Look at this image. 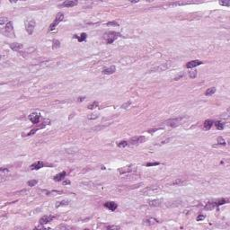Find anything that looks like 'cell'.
<instances>
[{
  "mask_svg": "<svg viewBox=\"0 0 230 230\" xmlns=\"http://www.w3.org/2000/svg\"><path fill=\"white\" fill-rule=\"evenodd\" d=\"M228 202V200L227 199H219L217 200H215V201H211V202H208L205 206V209L206 210H211V209H214L216 208L219 207L223 204H226V203Z\"/></svg>",
  "mask_w": 230,
  "mask_h": 230,
  "instance_id": "6da1fadb",
  "label": "cell"
},
{
  "mask_svg": "<svg viewBox=\"0 0 230 230\" xmlns=\"http://www.w3.org/2000/svg\"><path fill=\"white\" fill-rule=\"evenodd\" d=\"M119 37H121V34L119 32H105L104 34V39L108 44H112L113 41H115L116 39H118Z\"/></svg>",
  "mask_w": 230,
  "mask_h": 230,
  "instance_id": "7a4b0ae2",
  "label": "cell"
},
{
  "mask_svg": "<svg viewBox=\"0 0 230 230\" xmlns=\"http://www.w3.org/2000/svg\"><path fill=\"white\" fill-rule=\"evenodd\" d=\"M64 18V14L63 13H59V14H57V16H56V18H55V20L53 21V23H51L50 25V28H49V31L50 32H52V31H54L55 29L57 28V26L59 25V23L63 20Z\"/></svg>",
  "mask_w": 230,
  "mask_h": 230,
  "instance_id": "3957f363",
  "label": "cell"
},
{
  "mask_svg": "<svg viewBox=\"0 0 230 230\" xmlns=\"http://www.w3.org/2000/svg\"><path fill=\"white\" fill-rule=\"evenodd\" d=\"M25 28H26V31L29 34H32L33 33V31H34V28H35V21L33 19H29V20H26L25 21Z\"/></svg>",
  "mask_w": 230,
  "mask_h": 230,
  "instance_id": "277c9868",
  "label": "cell"
},
{
  "mask_svg": "<svg viewBox=\"0 0 230 230\" xmlns=\"http://www.w3.org/2000/svg\"><path fill=\"white\" fill-rule=\"evenodd\" d=\"M144 141H146V139H145L143 136H136V137L131 138L129 140V144L138 145L142 143V142H144Z\"/></svg>",
  "mask_w": 230,
  "mask_h": 230,
  "instance_id": "5b68a950",
  "label": "cell"
},
{
  "mask_svg": "<svg viewBox=\"0 0 230 230\" xmlns=\"http://www.w3.org/2000/svg\"><path fill=\"white\" fill-rule=\"evenodd\" d=\"M53 219H54V216H52V215H47V216L42 217L41 219H40V221H39V223L41 225H45V224L50 223V221H52Z\"/></svg>",
  "mask_w": 230,
  "mask_h": 230,
  "instance_id": "8992f818",
  "label": "cell"
},
{
  "mask_svg": "<svg viewBox=\"0 0 230 230\" xmlns=\"http://www.w3.org/2000/svg\"><path fill=\"white\" fill-rule=\"evenodd\" d=\"M44 166H51V165H47L45 163L41 162V161H39V162H36L34 163V164H32V165L30 166V168L32 169V170H39V169H41V168H42V167Z\"/></svg>",
  "mask_w": 230,
  "mask_h": 230,
  "instance_id": "52a82bcc",
  "label": "cell"
},
{
  "mask_svg": "<svg viewBox=\"0 0 230 230\" xmlns=\"http://www.w3.org/2000/svg\"><path fill=\"white\" fill-rule=\"evenodd\" d=\"M201 64H203V62L200 61V60H192V61H190V62H188V63L186 64V68H193L200 66V65H201Z\"/></svg>",
  "mask_w": 230,
  "mask_h": 230,
  "instance_id": "ba28073f",
  "label": "cell"
},
{
  "mask_svg": "<svg viewBox=\"0 0 230 230\" xmlns=\"http://www.w3.org/2000/svg\"><path fill=\"white\" fill-rule=\"evenodd\" d=\"M40 118H41V116H40V114L39 113H32V114H30L29 115V120L31 121V122L33 123V124H36V123H38L39 122V121H40Z\"/></svg>",
  "mask_w": 230,
  "mask_h": 230,
  "instance_id": "9c48e42d",
  "label": "cell"
},
{
  "mask_svg": "<svg viewBox=\"0 0 230 230\" xmlns=\"http://www.w3.org/2000/svg\"><path fill=\"white\" fill-rule=\"evenodd\" d=\"M77 5V1H74V0H68V1H65L63 2L60 6L61 7H73L75 5Z\"/></svg>",
  "mask_w": 230,
  "mask_h": 230,
  "instance_id": "30bf717a",
  "label": "cell"
},
{
  "mask_svg": "<svg viewBox=\"0 0 230 230\" xmlns=\"http://www.w3.org/2000/svg\"><path fill=\"white\" fill-rule=\"evenodd\" d=\"M104 207L110 209V210H112V211H114L118 208V205L113 201H107V202L104 203Z\"/></svg>",
  "mask_w": 230,
  "mask_h": 230,
  "instance_id": "8fae6325",
  "label": "cell"
},
{
  "mask_svg": "<svg viewBox=\"0 0 230 230\" xmlns=\"http://www.w3.org/2000/svg\"><path fill=\"white\" fill-rule=\"evenodd\" d=\"M115 71H116L115 66H111L110 68H104V70H103V74H104V75H112V74H113Z\"/></svg>",
  "mask_w": 230,
  "mask_h": 230,
  "instance_id": "7c38bea8",
  "label": "cell"
},
{
  "mask_svg": "<svg viewBox=\"0 0 230 230\" xmlns=\"http://www.w3.org/2000/svg\"><path fill=\"white\" fill-rule=\"evenodd\" d=\"M180 121H181V119H174V120H169V121H167L165 123H166V125H168V126H170V127H175V126H177L178 124H180Z\"/></svg>",
  "mask_w": 230,
  "mask_h": 230,
  "instance_id": "4fadbf2b",
  "label": "cell"
},
{
  "mask_svg": "<svg viewBox=\"0 0 230 230\" xmlns=\"http://www.w3.org/2000/svg\"><path fill=\"white\" fill-rule=\"evenodd\" d=\"M156 223H158V220L157 219H156V218H154V217H148V218H147V219H145V220L143 221V224L148 225V226L155 225V224H156Z\"/></svg>",
  "mask_w": 230,
  "mask_h": 230,
  "instance_id": "5bb4252c",
  "label": "cell"
},
{
  "mask_svg": "<svg viewBox=\"0 0 230 230\" xmlns=\"http://www.w3.org/2000/svg\"><path fill=\"white\" fill-rule=\"evenodd\" d=\"M66 172H61V173H59V174H58L57 175L54 176V181L55 182H60V181L64 180V178H65V176H66Z\"/></svg>",
  "mask_w": 230,
  "mask_h": 230,
  "instance_id": "9a60e30c",
  "label": "cell"
},
{
  "mask_svg": "<svg viewBox=\"0 0 230 230\" xmlns=\"http://www.w3.org/2000/svg\"><path fill=\"white\" fill-rule=\"evenodd\" d=\"M9 47L11 48V50H15V51H18V50H20L22 48H23V45L20 44V43H18V42H14V43H11V44L9 45Z\"/></svg>",
  "mask_w": 230,
  "mask_h": 230,
  "instance_id": "2e32d148",
  "label": "cell"
},
{
  "mask_svg": "<svg viewBox=\"0 0 230 230\" xmlns=\"http://www.w3.org/2000/svg\"><path fill=\"white\" fill-rule=\"evenodd\" d=\"M161 203H162V199H159V200H153L148 201V205L151 207H157Z\"/></svg>",
  "mask_w": 230,
  "mask_h": 230,
  "instance_id": "e0dca14e",
  "label": "cell"
},
{
  "mask_svg": "<svg viewBox=\"0 0 230 230\" xmlns=\"http://www.w3.org/2000/svg\"><path fill=\"white\" fill-rule=\"evenodd\" d=\"M86 33H85V32H83V33H81L80 35H74V38H76V39H77L78 40V41L79 42H83V41H85L86 40Z\"/></svg>",
  "mask_w": 230,
  "mask_h": 230,
  "instance_id": "ac0fdd59",
  "label": "cell"
},
{
  "mask_svg": "<svg viewBox=\"0 0 230 230\" xmlns=\"http://www.w3.org/2000/svg\"><path fill=\"white\" fill-rule=\"evenodd\" d=\"M212 125H213V122L210 121V120H207V121L204 122L203 127H204L205 130H210V128L212 127Z\"/></svg>",
  "mask_w": 230,
  "mask_h": 230,
  "instance_id": "d6986e66",
  "label": "cell"
},
{
  "mask_svg": "<svg viewBox=\"0 0 230 230\" xmlns=\"http://www.w3.org/2000/svg\"><path fill=\"white\" fill-rule=\"evenodd\" d=\"M167 68V66H165V65H160L159 67H156V68H152L151 70H150V72L151 71H156V72H160V71H163V70H165V69H166Z\"/></svg>",
  "mask_w": 230,
  "mask_h": 230,
  "instance_id": "ffe728a7",
  "label": "cell"
},
{
  "mask_svg": "<svg viewBox=\"0 0 230 230\" xmlns=\"http://www.w3.org/2000/svg\"><path fill=\"white\" fill-rule=\"evenodd\" d=\"M14 27H13V23L12 22H8L6 23V26H5V31L7 32H13Z\"/></svg>",
  "mask_w": 230,
  "mask_h": 230,
  "instance_id": "44dd1931",
  "label": "cell"
},
{
  "mask_svg": "<svg viewBox=\"0 0 230 230\" xmlns=\"http://www.w3.org/2000/svg\"><path fill=\"white\" fill-rule=\"evenodd\" d=\"M215 92H216V87H210V88H208V89L205 92V95L209 96V95H214V94H215Z\"/></svg>",
  "mask_w": 230,
  "mask_h": 230,
  "instance_id": "7402d4cb",
  "label": "cell"
},
{
  "mask_svg": "<svg viewBox=\"0 0 230 230\" xmlns=\"http://www.w3.org/2000/svg\"><path fill=\"white\" fill-rule=\"evenodd\" d=\"M215 126H216V128L218 130H222L223 129H224V122H220V121H218V122H215Z\"/></svg>",
  "mask_w": 230,
  "mask_h": 230,
  "instance_id": "603a6c76",
  "label": "cell"
},
{
  "mask_svg": "<svg viewBox=\"0 0 230 230\" xmlns=\"http://www.w3.org/2000/svg\"><path fill=\"white\" fill-rule=\"evenodd\" d=\"M69 202H70V201H69L68 200H61V201H59V203H57V204H56V207L59 208V207H61V206H66V205H68Z\"/></svg>",
  "mask_w": 230,
  "mask_h": 230,
  "instance_id": "cb8c5ba5",
  "label": "cell"
},
{
  "mask_svg": "<svg viewBox=\"0 0 230 230\" xmlns=\"http://www.w3.org/2000/svg\"><path fill=\"white\" fill-rule=\"evenodd\" d=\"M60 47V41H58V40H53L52 41V49L53 50H56Z\"/></svg>",
  "mask_w": 230,
  "mask_h": 230,
  "instance_id": "d4e9b609",
  "label": "cell"
},
{
  "mask_svg": "<svg viewBox=\"0 0 230 230\" xmlns=\"http://www.w3.org/2000/svg\"><path fill=\"white\" fill-rule=\"evenodd\" d=\"M185 183L184 180H182V179H177L174 182H173L171 184L172 185H183Z\"/></svg>",
  "mask_w": 230,
  "mask_h": 230,
  "instance_id": "484cf974",
  "label": "cell"
},
{
  "mask_svg": "<svg viewBox=\"0 0 230 230\" xmlns=\"http://www.w3.org/2000/svg\"><path fill=\"white\" fill-rule=\"evenodd\" d=\"M98 105H99V104H98V102H96V101H95V102H93V103H91L89 105H88V109H90V110H94V109L97 108L98 107Z\"/></svg>",
  "mask_w": 230,
  "mask_h": 230,
  "instance_id": "4316f807",
  "label": "cell"
},
{
  "mask_svg": "<svg viewBox=\"0 0 230 230\" xmlns=\"http://www.w3.org/2000/svg\"><path fill=\"white\" fill-rule=\"evenodd\" d=\"M130 167H131V165H129V166L124 167V168H122V169H120L119 171L121 172V174H126V173H130Z\"/></svg>",
  "mask_w": 230,
  "mask_h": 230,
  "instance_id": "83f0119b",
  "label": "cell"
},
{
  "mask_svg": "<svg viewBox=\"0 0 230 230\" xmlns=\"http://www.w3.org/2000/svg\"><path fill=\"white\" fill-rule=\"evenodd\" d=\"M129 145V141H126V140H123V141H121L118 143V147L119 148H125Z\"/></svg>",
  "mask_w": 230,
  "mask_h": 230,
  "instance_id": "f1b7e54d",
  "label": "cell"
},
{
  "mask_svg": "<svg viewBox=\"0 0 230 230\" xmlns=\"http://www.w3.org/2000/svg\"><path fill=\"white\" fill-rule=\"evenodd\" d=\"M187 4H191V3H188V2H175V3L170 4V5L175 6V5H187Z\"/></svg>",
  "mask_w": 230,
  "mask_h": 230,
  "instance_id": "f546056e",
  "label": "cell"
},
{
  "mask_svg": "<svg viewBox=\"0 0 230 230\" xmlns=\"http://www.w3.org/2000/svg\"><path fill=\"white\" fill-rule=\"evenodd\" d=\"M105 25H107V26H119V23L117 22H115V21H112V22L106 23Z\"/></svg>",
  "mask_w": 230,
  "mask_h": 230,
  "instance_id": "4dcf8cb0",
  "label": "cell"
},
{
  "mask_svg": "<svg viewBox=\"0 0 230 230\" xmlns=\"http://www.w3.org/2000/svg\"><path fill=\"white\" fill-rule=\"evenodd\" d=\"M189 77L191 78H194L197 77V70H191L189 72Z\"/></svg>",
  "mask_w": 230,
  "mask_h": 230,
  "instance_id": "1f68e13d",
  "label": "cell"
},
{
  "mask_svg": "<svg viewBox=\"0 0 230 230\" xmlns=\"http://www.w3.org/2000/svg\"><path fill=\"white\" fill-rule=\"evenodd\" d=\"M217 144L223 145V146H225L226 145V141L224 140V139H223L222 137H218V138H217Z\"/></svg>",
  "mask_w": 230,
  "mask_h": 230,
  "instance_id": "d6a6232c",
  "label": "cell"
},
{
  "mask_svg": "<svg viewBox=\"0 0 230 230\" xmlns=\"http://www.w3.org/2000/svg\"><path fill=\"white\" fill-rule=\"evenodd\" d=\"M37 183H38V181L37 180H31L28 182V185H29L30 187H33V186L36 185Z\"/></svg>",
  "mask_w": 230,
  "mask_h": 230,
  "instance_id": "836d02e7",
  "label": "cell"
},
{
  "mask_svg": "<svg viewBox=\"0 0 230 230\" xmlns=\"http://www.w3.org/2000/svg\"><path fill=\"white\" fill-rule=\"evenodd\" d=\"M219 5H224V6H229L230 1H219Z\"/></svg>",
  "mask_w": 230,
  "mask_h": 230,
  "instance_id": "e575fe53",
  "label": "cell"
},
{
  "mask_svg": "<svg viewBox=\"0 0 230 230\" xmlns=\"http://www.w3.org/2000/svg\"><path fill=\"white\" fill-rule=\"evenodd\" d=\"M98 117H99L98 114H89V115L87 116V118H88L89 120H95V119H97Z\"/></svg>",
  "mask_w": 230,
  "mask_h": 230,
  "instance_id": "d590c367",
  "label": "cell"
},
{
  "mask_svg": "<svg viewBox=\"0 0 230 230\" xmlns=\"http://www.w3.org/2000/svg\"><path fill=\"white\" fill-rule=\"evenodd\" d=\"M8 22H7V18H5V17H1L0 18V24L1 25H3V24H5V23H7Z\"/></svg>",
  "mask_w": 230,
  "mask_h": 230,
  "instance_id": "8d00e7d4",
  "label": "cell"
},
{
  "mask_svg": "<svg viewBox=\"0 0 230 230\" xmlns=\"http://www.w3.org/2000/svg\"><path fill=\"white\" fill-rule=\"evenodd\" d=\"M205 217H206V216H205L204 214H201V215H199V216L197 217L196 220H197V221H201V220H203Z\"/></svg>",
  "mask_w": 230,
  "mask_h": 230,
  "instance_id": "74e56055",
  "label": "cell"
},
{
  "mask_svg": "<svg viewBox=\"0 0 230 230\" xmlns=\"http://www.w3.org/2000/svg\"><path fill=\"white\" fill-rule=\"evenodd\" d=\"M159 165V163H148L146 165L147 166H155V165Z\"/></svg>",
  "mask_w": 230,
  "mask_h": 230,
  "instance_id": "f35d334b",
  "label": "cell"
},
{
  "mask_svg": "<svg viewBox=\"0 0 230 230\" xmlns=\"http://www.w3.org/2000/svg\"><path fill=\"white\" fill-rule=\"evenodd\" d=\"M108 229H120V226H107Z\"/></svg>",
  "mask_w": 230,
  "mask_h": 230,
  "instance_id": "ab89813d",
  "label": "cell"
},
{
  "mask_svg": "<svg viewBox=\"0 0 230 230\" xmlns=\"http://www.w3.org/2000/svg\"><path fill=\"white\" fill-rule=\"evenodd\" d=\"M1 173L4 174H6V173H8V170L7 169H4V168H1Z\"/></svg>",
  "mask_w": 230,
  "mask_h": 230,
  "instance_id": "60d3db41",
  "label": "cell"
},
{
  "mask_svg": "<svg viewBox=\"0 0 230 230\" xmlns=\"http://www.w3.org/2000/svg\"><path fill=\"white\" fill-rule=\"evenodd\" d=\"M130 102H128V103H127L126 104H124V105H122V108H124V109H126L127 106H128V105H130Z\"/></svg>",
  "mask_w": 230,
  "mask_h": 230,
  "instance_id": "b9f144b4",
  "label": "cell"
},
{
  "mask_svg": "<svg viewBox=\"0 0 230 230\" xmlns=\"http://www.w3.org/2000/svg\"><path fill=\"white\" fill-rule=\"evenodd\" d=\"M83 100H85V97H79L78 98V102H83Z\"/></svg>",
  "mask_w": 230,
  "mask_h": 230,
  "instance_id": "7bdbcfd3",
  "label": "cell"
},
{
  "mask_svg": "<svg viewBox=\"0 0 230 230\" xmlns=\"http://www.w3.org/2000/svg\"><path fill=\"white\" fill-rule=\"evenodd\" d=\"M63 183H64V184H69V183H70V182H69V181H64Z\"/></svg>",
  "mask_w": 230,
  "mask_h": 230,
  "instance_id": "ee69618b",
  "label": "cell"
},
{
  "mask_svg": "<svg viewBox=\"0 0 230 230\" xmlns=\"http://www.w3.org/2000/svg\"><path fill=\"white\" fill-rule=\"evenodd\" d=\"M130 3H133V4H135V3H139V1L137 0V1H130Z\"/></svg>",
  "mask_w": 230,
  "mask_h": 230,
  "instance_id": "f6af8a7d",
  "label": "cell"
}]
</instances>
